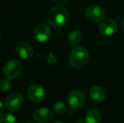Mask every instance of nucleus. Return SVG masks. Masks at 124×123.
I'll use <instances>...</instances> for the list:
<instances>
[{
	"label": "nucleus",
	"mask_w": 124,
	"mask_h": 123,
	"mask_svg": "<svg viewBox=\"0 0 124 123\" xmlns=\"http://www.w3.org/2000/svg\"><path fill=\"white\" fill-rule=\"evenodd\" d=\"M47 17L49 22L52 27L60 28L67 24L69 20V12L65 7L56 6L49 10Z\"/></svg>",
	"instance_id": "f257e3e1"
},
{
	"label": "nucleus",
	"mask_w": 124,
	"mask_h": 123,
	"mask_svg": "<svg viewBox=\"0 0 124 123\" xmlns=\"http://www.w3.org/2000/svg\"><path fill=\"white\" fill-rule=\"evenodd\" d=\"M89 60V51L84 46H76L70 51L69 62L73 68L77 70L84 68L88 64Z\"/></svg>",
	"instance_id": "f03ea898"
},
{
	"label": "nucleus",
	"mask_w": 124,
	"mask_h": 123,
	"mask_svg": "<svg viewBox=\"0 0 124 123\" xmlns=\"http://www.w3.org/2000/svg\"><path fill=\"white\" fill-rule=\"evenodd\" d=\"M23 65L16 59H12L8 61L3 67V74L5 78L9 80H13L17 78L22 72Z\"/></svg>",
	"instance_id": "7ed1b4c3"
},
{
	"label": "nucleus",
	"mask_w": 124,
	"mask_h": 123,
	"mask_svg": "<svg viewBox=\"0 0 124 123\" xmlns=\"http://www.w3.org/2000/svg\"><path fill=\"white\" fill-rule=\"evenodd\" d=\"M86 18L94 22H98L104 20L106 16L105 9L99 5L93 4L89 6L85 11Z\"/></svg>",
	"instance_id": "20e7f679"
},
{
	"label": "nucleus",
	"mask_w": 124,
	"mask_h": 123,
	"mask_svg": "<svg viewBox=\"0 0 124 123\" xmlns=\"http://www.w3.org/2000/svg\"><path fill=\"white\" fill-rule=\"evenodd\" d=\"M35 38L41 43L48 41L52 36V30L50 27L45 23L38 24L33 31Z\"/></svg>",
	"instance_id": "39448f33"
},
{
	"label": "nucleus",
	"mask_w": 124,
	"mask_h": 123,
	"mask_svg": "<svg viewBox=\"0 0 124 123\" xmlns=\"http://www.w3.org/2000/svg\"><path fill=\"white\" fill-rule=\"evenodd\" d=\"M27 94L31 101L35 103L41 102L46 97L45 90L41 86L38 84L31 85L27 90Z\"/></svg>",
	"instance_id": "423d86ee"
},
{
	"label": "nucleus",
	"mask_w": 124,
	"mask_h": 123,
	"mask_svg": "<svg viewBox=\"0 0 124 123\" xmlns=\"http://www.w3.org/2000/svg\"><path fill=\"white\" fill-rule=\"evenodd\" d=\"M23 102V99L21 94L14 92L7 97L5 101V107L9 112H15L21 107Z\"/></svg>",
	"instance_id": "0eeeda50"
},
{
	"label": "nucleus",
	"mask_w": 124,
	"mask_h": 123,
	"mask_svg": "<svg viewBox=\"0 0 124 123\" xmlns=\"http://www.w3.org/2000/svg\"><path fill=\"white\" fill-rule=\"evenodd\" d=\"M86 100L84 94L80 91H73L70 92L67 97V102L70 107L75 109L79 108L84 105Z\"/></svg>",
	"instance_id": "6e6552de"
},
{
	"label": "nucleus",
	"mask_w": 124,
	"mask_h": 123,
	"mask_svg": "<svg viewBox=\"0 0 124 123\" xmlns=\"http://www.w3.org/2000/svg\"><path fill=\"white\" fill-rule=\"evenodd\" d=\"M118 22L113 19H107L102 21L99 26L100 32L105 36H111L114 34L118 30Z\"/></svg>",
	"instance_id": "1a4fd4ad"
},
{
	"label": "nucleus",
	"mask_w": 124,
	"mask_h": 123,
	"mask_svg": "<svg viewBox=\"0 0 124 123\" xmlns=\"http://www.w3.org/2000/svg\"><path fill=\"white\" fill-rule=\"evenodd\" d=\"M15 52L17 56L24 59H31L33 55V49L26 42H19L15 46Z\"/></svg>",
	"instance_id": "9d476101"
},
{
	"label": "nucleus",
	"mask_w": 124,
	"mask_h": 123,
	"mask_svg": "<svg viewBox=\"0 0 124 123\" xmlns=\"http://www.w3.org/2000/svg\"><path fill=\"white\" fill-rule=\"evenodd\" d=\"M53 117V112L49 108H40L33 113V119L37 123H45L49 121Z\"/></svg>",
	"instance_id": "9b49d317"
},
{
	"label": "nucleus",
	"mask_w": 124,
	"mask_h": 123,
	"mask_svg": "<svg viewBox=\"0 0 124 123\" xmlns=\"http://www.w3.org/2000/svg\"><path fill=\"white\" fill-rule=\"evenodd\" d=\"M90 96L92 100L97 104L102 103L105 99V92L100 86H94L90 90Z\"/></svg>",
	"instance_id": "f8f14e48"
},
{
	"label": "nucleus",
	"mask_w": 124,
	"mask_h": 123,
	"mask_svg": "<svg viewBox=\"0 0 124 123\" xmlns=\"http://www.w3.org/2000/svg\"><path fill=\"white\" fill-rule=\"evenodd\" d=\"M85 120L86 123H100L102 121V116L99 111L95 109H91L87 111Z\"/></svg>",
	"instance_id": "ddd939ff"
},
{
	"label": "nucleus",
	"mask_w": 124,
	"mask_h": 123,
	"mask_svg": "<svg viewBox=\"0 0 124 123\" xmlns=\"http://www.w3.org/2000/svg\"><path fill=\"white\" fill-rule=\"evenodd\" d=\"M82 40V33L77 30H72L68 35V42L71 46H76Z\"/></svg>",
	"instance_id": "4468645a"
},
{
	"label": "nucleus",
	"mask_w": 124,
	"mask_h": 123,
	"mask_svg": "<svg viewBox=\"0 0 124 123\" xmlns=\"http://www.w3.org/2000/svg\"><path fill=\"white\" fill-rule=\"evenodd\" d=\"M67 110L66 106L62 102H56L53 105V111L57 115H62Z\"/></svg>",
	"instance_id": "2eb2a0df"
},
{
	"label": "nucleus",
	"mask_w": 124,
	"mask_h": 123,
	"mask_svg": "<svg viewBox=\"0 0 124 123\" xmlns=\"http://www.w3.org/2000/svg\"><path fill=\"white\" fill-rule=\"evenodd\" d=\"M0 123H17V120L13 115L4 113L0 116Z\"/></svg>",
	"instance_id": "dca6fc26"
},
{
	"label": "nucleus",
	"mask_w": 124,
	"mask_h": 123,
	"mask_svg": "<svg viewBox=\"0 0 124 123\" xmlns=\"http://www.w3.org/2000/svg\"><path fill=\"white\" fill-rule=\"evenodd\" d=\"M12 84L10 80L7 78H2L0 82V89L2 91H7L10 89Z\"/></svg>",
	"instance_id": "f3484780"
},
{
	"label": "nucleus",
	"mask_w": 124,
	"mask_h": 123,
	"mask_svg": "<svg viewBox=\"0 0 124 123\" xmlns=\"http://www.w3.org/2000/svg\"><path fill=\"white\" fill-rule=\"evenodd\" d=\"M68 0H52L53 2H54L55 4H65Z\"/></svg>",
	"instance_id": "a211bd4d"
},
{
	"label": "nucleus",
	"mask_w": 124,
	"mask_h": 123,
	"mask_svg": "<svg viewBox=\"0 0 124 123\" xmlns=\"http://www.w3.org/2000/svg\"><path fill=\"white\" fill-rule=\"evenodd\" d=\"M0 106H1L0 113H1V115H2V114H3V112H4V104H3V103H2V102H1V103H0Z\"/></svg>",
	"instance_id": "6ab92c4d"
},
{
	"label": "nucleus",
	"mask_w": 124,
	"mask_h": 123,
	"mask_svg": "<svg viewBox=\"0 0 124 123\" xmlns=\"http://www.w3.org/2000/svg\"><path fill=\"white\" fill-rule=\"evenodd\" d=\"M121 28H122V30L124 31V20L122 21V22H121Z\"/></svg>",
	"instance_id": "aec40b11"
},
{
	"label": "nucleus",
	"mask_w": 124,
	"mask_h": 123,
	"mask_svg": "<svg viewBox=\"0 0 124 123\" xmlns=\"http://www.w3.org/2000/svg\"><path fill=\"white\" fill-rule=\"evenodd\" d=\"M24 123H33V121H31V120H27V121H25Z\"/></svg>",
	"instance_id": "412c9836"
},
{
	"label": "nucleus",
	"mask_w": 124,
	"mask_h": 123,
	"mask_svg": "<svg viewBox=\"0 0 124 123\" xmlns=\"http://www.w3.org/2000/svg\"><path fill=\"white\" fill-rule=\"evenodd\" d=\"M53 123H61L60 121H55V122H54Z\"/></svg>",
	"instance_id": "4be33fe9"
}]
</instances>
